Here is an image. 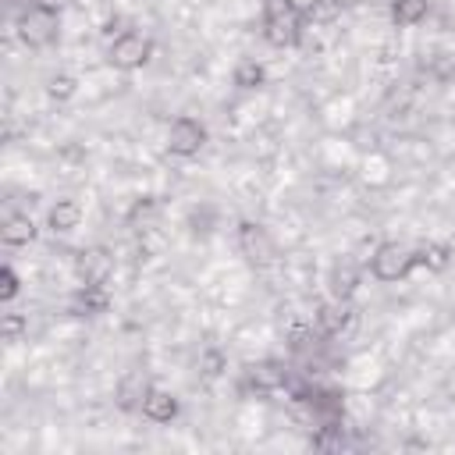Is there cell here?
Segmentation results:
<instances>
[{
	"instance_id": "cell-1",
	"label": "cell",
	"mask_w": 455,
	"mask_h": 455,
	"mask_svg": "<svg viewBox=\"0 0 455 455\" xmlns=\"http://www.w3.org/2000/svg\"><path fill=\"white\" fill-rule=\"evenodd\" d=\"M259 21H263V39L277 50L295 46L302 39V28H306L302 4H295V0H263Z\"/></svg>"
},
{
	"instance_id": "cell-2",
	"label": "cell",
	"mask_w": 455,
	"mask_h": 455,
	"mask_svg": "<svg viewBox=\"0 0 455 455\" xmlns=\"http://www.w3.org/2000/svg\"><path fill=\"white\" fill-rule=\"evenodd\" d=\"M370 274L373 281L380 284H395V281H405L416 267H419V252L402 245V242H380L373 252H370Z\"/></svg>"
},
{
	"instance_id": "cell-3",
	"label": "cell",
	"mask_w": 455,
	"mask_h": 455,
	"mask_svg": "<svg viewBox=\"0 0 455 455\" xmlns=\"http://www.w3.org/2000/svg\"><path fill=\"white\" fill-rule=\"evenodd\" d=\"M149 57H153V39H149L146 32H139V28L117 32V36L110 39V46H107V64H110L114 71H124V75L146 68Z\"/></svg>"
},
{
	"instance_id": "cell-4",
	"label": "cell",
	"mask_w": 455,
	"mask_h": 455,
	"mask_svg": "<svg viewBox=\"0 0 455 455\" xmlns=\"http://www.w3.org/2000/svg\"><path fill=\"white\" fill-rule=\"evenodd\" d=\"M206 139H210V132H206V124L199 121V117H192V114H178L174 121H171V128H167V153L171 156H178V160H192V156H199V149L206 146Z\"/></svg>"
},
{
	"instance_id": "cell-5",
	"label": "cell",
	"mask_w": 455,
	"mask_h": 455,
	"mask_svg": "<svg viewBox=\"0 0 455 455\" xmlns=\"http://www.w3.org/2000/svg\"><path fill=\"white\" fill-rule=\"evenodd\" d=\"M235 242H238V252L245 256V263H252V267H270L277 259V245H274L270 231L256 220H242L235 231Z\"/></svg>"
},
{
	"instance_id": "cell-6",
	"label": "cell",
	"mask_w": 455,
	"mask_h": 455,
	"mask_svg": "<svg viewBox=\"0 0 455 455\" xmlns=\"http://www.w3.org/2000/svg\"><path fill=\"white\" fill-rule=\"evenodd\" d=\"M18 36L25 46L39 50V46H50L53 36H57V11H43V7H28L18 14Z\"/></svg>"
},
{
	"instance_id": "cell-7",
	"label": "cell",
	"mask_w": 455,
	"mask_h": 455,
	"mask_svg": "<svg viewBox=\"0 0 455 455\" xmlns=\"http://www.w3.org/2000/svg\"><path fill=\"white\" fill-rule=\"evenodd\" d=\"M75 274L82 284H107L114 274V252L107 245H89L75 256Z\"/></svg>"
},
{
	"instance_id": "cell-8",
	"label": "cell",
	"mask_w": 455,
	"mask_h": 455,
	"mask_svg": "<svg viewBox=\"0 0 455 455\" xmlns=\"http://www.w3.org/2000/svg\"><path fill=\"white\" fill-rule=\"evenodd\" d=\"M288 384V370L284 363L277 359H259V363H249L242 370V391H256V395H267V391H277Z\"/></svg>"
},
{
	"instance_id": "cell-9",
	"label": "cell",
	"mask_w": 455,
	"mask_h": 455,
	"mask_svg": "<svg viewBox=\"0 0 455 455\" xmlns=\"http://www.w3.org/2000/svg\"><path fill=\"white\" fill-rule=\"evenodd\" d=\"M355 320V309L352 302H338V299H327V302H316L313 309V323H316V334L320 338H338L352 327Z\"/></svg>"
},
{
	"instance_id": "cell-10",
	"label": "cell",
	"mask_w": 455,
	"mask_h": 455,
	"mask_svg": "<svg viewBox=\"0 0 455 455\" xmlns=\"http://www.w3.org/2000/svg\"><path fill=\"white\" fill-rule=\"evenodd\" d=\"M149 387H153V380H149L142 370H128V373L117 380V387H114L117 409H121V412H142V402H146Z\"/></svg>"
},
{
	"instance_id": "cell-11",
	"label": "cell",
	"mask_w": 455,
	"mask_h": 455,
	"mask_svg": "<svg viewBox=\"0 0 455 455\" xmlns=\"http://www.w3.org/2000/svg\"><path fill=\"white\" fill-rule=\"evenodd\" d=\"M359 281H363V270L352 259H338L327 270V295L338 299V302H352L355 291H359Z\"/></svg>"
},
{
	"instance_id": "cell-12",
	"label": "cell",
	"mask_w": 455,
	"mask_h": 455,
	"mask_svg": "<svg viewBox=\"0 0 455 455\" xmlns=\"http://www.w3.org/2000/svg\"><path fill=\"white\" fill-rule=\"evenodd\" d=\"M36 235H39V228H36L32 213H25V210L7 213L4 224H0V242H4L7 249H21V245L36 242Z\"/></svg>"
},
{
	"instance_id": "cell-13",
	"label": "cell",
	"mask_w": 455,
	"mask_h": 455,
	"mask_svg": "<svg viewBox=\"0 0 455 455\" xmlns=\"http://www.w3.org/2000/svg\"><path fill=\"white\" fill-rule=\"evenodd\" d=\"M68 309L78 313V316H100V313H107V309H110V291H107V284H78V291L71 295Z\"/></svg>"
},
{
	"instance_id": "cell-14",
	"label": "cell",
	"mask_w": 455,
	"mask_h": 455,
	"mask_svg": "<svg viewBox=\"0 0 455 455\" xmlns=\"http://www.w3.org/2000/svg\"><path fill=\"white\" fill-rule=\"evenodd\" d=\"M178 412H181L178 395L167 391V387H156V384H153L149 395H146V402H142V416H146L149 423H171Z\"/></svg>"
},
{
	"instance_id": "cell-15",
	"label": "cell",
	"mask_w": 455,
	"mask_h": 455,
	"mask_svg": "<svg viewBox=\"0 0 455 455\" xmlns=\"http://www.w3.org/2000/svg\"><path fill=\"white\" fill-rule=\"evenodd\" d=\"M82 224V203L78 199H57V203H50V210H46V231H53V235H68V231H75Z\"/></svg>"
},
{
	"instance_id": "cell-16",
	"label": "cell",
	"mask_w": 455,
	"mask_h": 455,
	"mask_svg": "<svg viewBox=\"0 0 455 455\" xmlns=\"http://www.w3.org/2000/svg\"><path fill=\"white\" fill-rule=\"evenodd\" d=\"M348 11V0H309L302 4V21L306 25H331Z\"/></svg>"
},
{
	"instance_id": "cell-17",
	"label": "cell",
	"mask_w": 455,
	"mask_h": 455,
	"mask_svg": "<svg viewBox=\"0 0 455 455\" xmlns=\"http://www.w3.org/2000/svg\"><path fill=\"white\" fill-rule=\"evenodd\" d=\"M387 14H391V21L398 28H412L430 14V0H391Z\"/></svg>"
},
{
	"instance_id": "cell-18",
	"label": "cell",
	"mask_w": 455,
	"mask_h": 455,
	"mask_svg": "<svg viewBox=\"0 0 455 455\" xmlns=\"http://www.w3.org/2000/svg\"><path fill=\"white\" fill-rule=\"evenodd\" d=\"M231 82H235L238 89H259V85L267 82V68H263L256 57H242V60L235 64V71H231Z\"/></svg>"
},
{
	"instance_id": "cell-19",
	"label": "cell",
	"mask_w": 455,
	"mask_h": 455,
	"mask_svg": "<svg viewBox=\"0 0 455 455\" xmlns=\"http://www.w3.org/2000/svg\"><path fill=\"white\" fill-rule=\"evenodd\" d=\"M416 252H419V267H427V270H434V274L451 263V245H448V242H423Z\"/></svg>"
},
{
	"instance_id": "cell-20",
	"label": "cell",
	"mask_w": 455,
	"mask_h": 455,
	"mask_svg": "<svg viewBox=\"0 0 455 455\" xmlns=\"http://www.w3.org/2000/svg\"><path fill=\"white\" fill-rule=\"evenodd\" d=\"M75 92H78V78H75L71 71H57V75L46 78V96H50V100L68 103Z\"/></svg>"
},
{
	"instance_id": "cell-21",
	"label": "cell",
	"mask_w": 455,
	"mask_h": 455,
	"mask_svg": "<svg viewBox=\"0 0 455 455\" xmlns=\"http://www.w3.org/2000/svg\"><path fill=\"white\" fill-rule=\"evenodd\" d=\"M18 291H21V277H18V270L11 263H4L0 267V302H14Z\"/></svg>"
},
{
	"instance_id": "cell-22",
	"label": "cell",
	"mask_w": 455,
	"mask_h": 455,
	"mask_svg": "<svg viewBox=\"0 0 455 455\" xmlns=\"http://www.w3.org/2000/svg\"><path fill=\"white\" fill-rule=\"evenodd\" d=\"M199 370H203V377H220L228 370V355L220 348H206L199 359Z\"/></svg>"
},
{
	"instance_id": "cell-23",
	"label": "cell",
	"mask_w": 455,
	"mask_h": 455,
	"mask_svg": "<svg viewBox=\"0 0 455 455\" xmlns=\"http://www.w3.org/2000/svg\"><path fill=\"white\" fill-rule=\"evenodd\" d=\"M0 331H4V341H21V334L28 331V320L21 313H4Z\"/></svg>"
},
{
	"instance_id": "cell-24",
	"label": "cell",
	"mask_w": 455,
	"mask_h": 455,
	"mask_svg": "<svg viewBox=\"0 0 455 455\" xmlns=\"http://www.w3.org/2000/svg\"><path fill=\"white\" fill-rule=\"evenodd\" d=\"M153 213H156V199H153V196H142V199L132 203V210H128L124 220H128V224H139V220H149Z\"/></svg>"
}]
</instances>
